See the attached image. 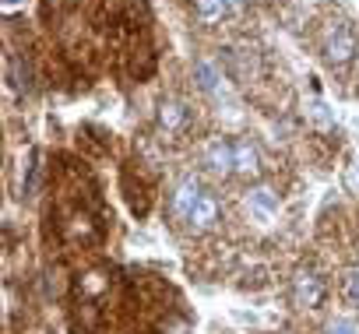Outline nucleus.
Wrapping results in <instances>:
<instances>
[{"label":"nucleus","instance_id":"nucleus-10","mask_svg":"<svg viewBox=\"0 0 359 334\" xmlns=\"http://www.w3.org/2000/svg\"><path fill=\"white\" fill-rule=\"evenodd\" d=\"M194 11H198L201 22H219L229 11V4L226 0H194Z\"/></svg>","mask_w":359,"mask_h":334},{"label":"nucleus","instance_id":"nucleus-1","mask_svg":"<svg viewBox=\"0 0 359 334\" xmlns=\"http://www.w3.org/2000/svg\"><path fill=\"white\" fill-rule=\"evenodd\" d=\"M355 50H359V39H355V29L348 22L324 25V32H320V53H324V60L331 67H345L355 57Z\"/></svg>","mask_w":359,"mask_h":334},{"label":"nucleus","instance_id":"nucleus-3","mask_svg":"<svg viewBox=\"0 0 359 334\" xmlns=\"http://www.w3.org/2000/svg\"><path fill=\"white\" fill-rule=\"evenodd\" d=\"M219 218H222V204H219V197H215L212 190H205V194H201V201L191 208L187 225H191L194 232H208V229H215V225H219Z\"/></svg>","mask_w":359,"mask_h":334},{"label":"nucleus","instance_id":"nucleus-5","mask_svg":"<svg viewBox=\"0 0 359 334\" xmlns=\"http://www.w3.org/2000/svg\"><path fill=\"white\" fill-rule=\"evenodd\" d=\"M233 173H240V176H257L261 173V151L250 137L233 141Z\"/></svg>","mask_w":359,"mask_h":334},{"label":"nucleus","instance_id":"nucleus-11","mask_svg":"<svg viewBox=\"0 0 359 334\" xmlns=\"http://www.w3.org/2000/svg\"><path fill=\"white\" fill-rule=\"evenodd\" d=\"M341 292H345V299L359 309V271H348V274L341 278Z\"/></svg>","mask_w":359,"mask_h":334},{"label":"nucleus","instance_id":"nucleus-2","mask_svg":"<svg viewBox=\"0 0 359 334\" xmlns=\"http://www.w3.org/2000/svg\"><path fill=\"white\" fill-rule=\"evenodd\" d=\"M324 295H327V288H324V278H317V271L299 267L292 274V281H289L292 306H299V309H320L324 306Z\"/></svg>","mask_w":359,"mask_h":334},{"label":"nucleus","instance_id":"nucleus-13","mask_svg":"<svg viewBox=\"0 0 359 334\" xmlns=\"http://www.w3.org/2000/svg\"><path fill=\"white\" fill-rule=\"evenodd\" d=\"M226 4H229V11H243V8L250 4V0H226Z\"/></svg>","mask_w":359,"mask_h":334},{"label":"nucleus","instance_id":"nucleus-14","mask_svg":"<svg viewBox=\"0 0 359 334\" xmlns=\"http://www.w3.org/2000/svg\"><path fill=\"white\" fill-rule=\"evenodd\" d=\"M8 4H18V0H8Z\"/></svg>","mask_w":359,"mask_h":334},{"label":"nucleus","instance_id":"nucleus-9","mask_svg":"<svg viewBox=\"0 0 359 334\" xmlns=\"http://www.w3.org/2000/svg\"><path fill=\"white\" fill-rule=\"evenodd\" d=\"M247 204H250V211H254L261 222H271V218H275V211H278V194H275V190H268V187H257V190H250Z\"/></svg>","mask_w":359,"mask_h":334},{"label":"nucleus","instance_id":"nucleus-12","mask_svg":"<svg viewBox=\"0 0 359 334\" xmlns=\"http://www.w3.org/2000/svg\"><path fill=\"white\" fill-rule=\"evenodd\" d=\"M327 334H359V327L352 320H331L327 323Z\"/></svg>","mask_w":359,"mask_h":334},{"label":"nucleus","instance_id":"nucleus-8","mask_svg":"<svg viewBox=\"0 0 359 334\" xmlns=\"http://www.w3.org/2000/svg\"><path fill=\"white\" fill-rule=\"evenodd\" d=\"M194 81H198L201 92H208V95H215V99L226 95V78L219 74V67H215L212 60H198V64H194Z\"/></svg>","mask_w":359,"mask_h":334},{"label":"nucleus","instance_id":"nucleus-7","mask_svg":"<svg viewBox=\"0 0 359 334\" xmlns=\"http://www.w3.org/2000/svg\"><path fill=\"white\" fill-rule=\"evenodd\" d=\"M205 165L212 173H222V176H229L233 173V141H222V137H215L208 148H205Z\"/></svg>","mask_w":359,"mask_h":334},{"label":"nucleus","instance_id":"nucleus-6","mask_svg":"<svg viewBox=\"0 0 359 334\" xmlns=\"http://www.w3.org/2000/svg\"><path fill=\"white\" fill-rule=\"evenodd\" d=\"M155 120H158V127H162L165 134H180V130L187 127V106L176 102V99H162Z\"/></svg>","mask_w":359,"mask_h":334},{"label":"nucleus","instance_id":"nucleus-4","mask_svg":"<svg viewBox=\"0 0 359 334\" xmlns=\"http://www.w3.org/2000/svg\"><path fill=\"white\" fill-rule=\"evenodd\" d=\"M201 194H205L201 180H198V176H184V180L176 183V190H172V201H169L172 215L187 222V215H191V208H194V204L201 201Z\"/></svg>","mask_w":359,"mask_h":334}]
</instances>
